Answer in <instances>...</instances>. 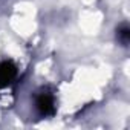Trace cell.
<instances>
[{
	"label": "cell",
	"instance_id": "obj_2",
	"mask_svg": "<svg viewBox=\"0 0 130 130\" xmlns=\"http://www.w3.org/2000/svg\"><path fill=\"white\" fill-rule=\"evenodd\" d=\"M15 75H17V69L11 61H6V63L0 64V89L6 87L14 80Z\"/></svg>",
	"mask_w": 130,
	"mask_h": 130
},
{
	"label": "cell",
	"instance_id": "obj_1",
	"mask_svg": "<svg viewBox=\"0 0 130 130\" xmlns=\"http://www.w3.org/2000/svg\"><path fill=\"white\" fill-rule=\"evenodd\" d=\"M35 107L38 110L40 115L43 116H49L55 112V101H54V96L49 93V92H43L37 96V101H35Z\"/></svg>",
	"mask_w": 130,
	"mask_h": 130
},
{
	"label": "cell",
	"instance_id": "obj_3",
	"mask_svg": "<svg viewBox=\"0 0 130 130\" xmlns=\"http://www.w3.org/2000/svg\"><path fill=\"white\" fill-rule=\"evenodd\" d=\"M118 37H119L121 43L127 44V41H128V29H127V28H124V29H119V32H118Z\"/></svg>",
	"mask_w": 130,
	"mask_h": 130
}]
</instances>
